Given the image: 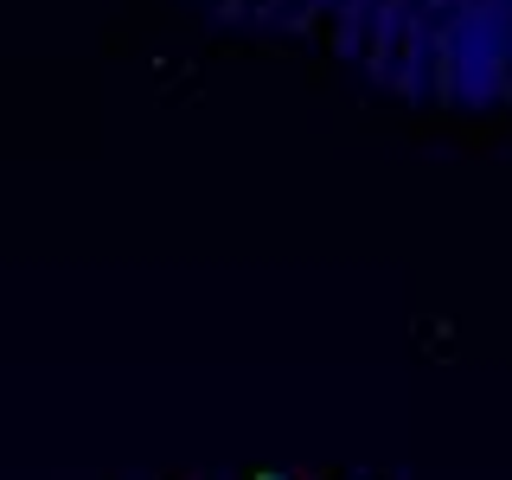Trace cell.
Instances as JSON below:
<instances>
[{"mask_svg": "<svg viewBox=\"0 0 512 480\" xmlns=\"http://www.w3.org/2000/svg\"><path fill=\"white\" fill-rule=\"evenodd\" d=\"M224 13L320 32L378 84L429 103H512V0H218Z\"/></svg>", "mask_w": 512, "mask_h": 480, "instance_id": "6da1fadb", "label": "cell"}]
</instances>
